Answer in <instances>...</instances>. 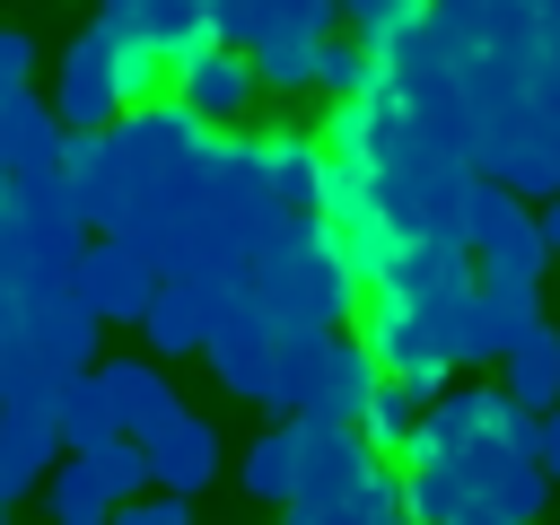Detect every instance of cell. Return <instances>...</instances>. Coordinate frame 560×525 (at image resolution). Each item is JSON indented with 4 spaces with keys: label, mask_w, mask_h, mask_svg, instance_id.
<instances>
[{
    "label": "cell",
    "mask_w": 560,
    "mask_h": 525,
    "mask_svg": "<svg viewBox=\"0 0 560 525\" xmlns=\"http://www.w3.org/2000/svg\"><path fill=\"white\" fill-rule=\"evenodd\" d=\"M420 411H429V394H420V385H402V376H376V394H368V411H359V438H368L376 455H411V438H420Z\"/></svg>",
    "instance_id": "cell-20"
},
{
    "label": "cell",
    "mask_w": 560,
    "mask_h": 525,
    "mask_svg": "<svg viewBox=\"0 0 560 525\" xmlns=\"http://www.w3.org/2000/svg\"><path fill=\"white\" fill-rule=\"evenodd\" d=\"M262 175L289 219H324V131H262Z\"/></svg>",
    "instance_id": "cell-13"
},
{
    "label": "cell",
    "mask_w": 560,
    "mask_h": 525,
    "mask_svg": "<svg viewBox=\"0 0 560 525\" xmlns=\"http://www.w3.org/2000/svg\"><path fill=\"white\" fill-rule=\"evenodd\" d=\"M262 96V70H254V52L245 44H201L192 61H175V105H192L210 131H228V122H245V105Z\"/></svg>",
    "instance_id": "cell-8"
},
{
    "label": "cell",
    "mask_w": 560,
    "mask_h": 525,
    "mask_svg": "<svg viewBox=\"0 0 560 525\" xmlns=\"http://www.w3.org/2000/svg\"><path fill=\"white\" fill-rule=\"evenodd\" d=\"M96 368H105V385H114V411H122V438H158V429H166V420L184 411L158 359H96Z\"/></svg>",
    "instance_id": "cell-14"
},
{
    "label": "cell",
    "mask_w": 560,
    "mask_h": 525,
    "mask_svg": "<svg viewBox=\"0 0 560 525\" xmlns=\"http://www.w3.org/2000/svg\"><path fill=\"white\" fill-rule=\"evenodd\" d=\"M262 88H315L324 79V52H332V26H271L262 44H245Z\"/></svg>",
    "instance_id": "cell-18"
},
{
    "label": "cell",
    "mask_w": 560,
    "mask_h": 525,
    "mask_svg": "<svg viewBox=\"0 0 560 525\" xmlns=\"http://www.w3.org/2000/svg\"><path fill=\"white\" fill-rule=\"evenodd\" d=\"M464 245H472L481 280H534V289H542L551 245H542V228H534L525 192H508V184H490V175H481V192H472V210H464Z\"/></svg>",
    "instance_id": "cell-4"
},
{
    "label": "cell",
    "mask_w": 560,
    "mask_h": 525,
    "mask_svg": "<svg viewBox=\"0 0 560 525\" xmlns=\"http://www.w3.org/2000/svg\"><path fill=\"white\" fill-rule=\"evenodd\" d=\"M52 114H61L70 131H105V122H122V114H131V96H122V52H114V35H105L96 18L61 44V70H52Z\"/></svg>",
    "instance_id": "cell-5"
},
{
    "label": "cell",
    "mask_w": 560,
    "mask_h": 525,
    "mask_svg": "<svg viewBox=\"0 0 560 525\" xmlns=\"http://www.w3.org/2000/svg\"><path fill=\"white\" fill-rule=\"evenodd\" d=\"M70 280H79V298H88L105 324H140L166 271H158V262H149L131 236H96V245L79 254V271H70Z\"/></svg>",
    "instance_id": "cell-9"
},
{
    "label": "cell",
    "mask_w": 560,
    "mask_h": 525,
    "mask_svg": "<svg viewBox=\"0 0 560 525\" xmlns=\"http://www.w3.org/2000/svg\"><path fill=\"white\" fill-rule=\"evenodd\" d=\"M114 490L96 481V464L88 455H70V464H52V481H44V516L52 525H114Z\"/></svg>",
    "instance_id": "cell-21"
},
{
    "label": "cell",
    "mask_w": 560,
    "mask_h": 525,
    "mask_svg": "<svg viewBox=\"0 0 560 525\" xmlns=\"http://www.w3.org/2000/svg\"><path fill=\"white\" fill-rule=\"evenodd\" d=\"M88 464H96V481H105L114 499H140V490H158V472H149V446H140V438H105Z\"/></svg>",
    "instance_id": "cell-25"
},
{
    "label": "cell",
    "mask_w": 560,
    "mask_h": 525,
    "mask_svg": "<svg viewBox=\"0 0 560 525\" xmlns=\"http://www.w3.org/2000/svg\"><path fill=\"white\" fill-rule=\"evenodd\" d=\"M114 525H192V499L184 490H140L114 508Z\"/></svg>",
    "instance_id": "cell-26"
},
{
    "label": "cell",
    "mask_w": 560,
    "mask_h": 525,
    "mask_svg": "<svg viewBox=\"0 0 560 525\" xmlns=\"http://www.w3.org/2000/svg\"><path fill=\"white\" fill-rule=\"evenodd\" d=\"M245 298H254L280 332H341L368 289H359V271H350V254L332 245L324 219H289V228H271V236L254 245Z\"/></svg>",
    "instance_id": "cell-1"
},
{
    "label": "cell",
    "mask_w": 560,
    "mask_h": 525,
    "mask_svg": "<svg viewBox=\"0 0 560 525\" xmlns=\"http://www.w3.org/2000/svg\"><path fill=\"white\" fill-rule=\"evenodd\" d=\"M280 324L236 289V306L219 315V332H210V376L236 394V402H271V385H280Z\"/></svg>",
    "instance_id": "cell-7"
},
{
    "label": "cell",
    "mask_w": 560,
    "mask_h": 525,
    "mask_svg": "<svg viewBox=\"0 0 560 525\" xmlns=\"http://www.w3.org/2000/svg\"><path fill=\"white\" fill-rule=\"evenodd\" d=\"M0 525H9V499H0Z\"/></svg>",
    "instance_id": "cell-32"
},
{
    "label": "cell",
    "mask_w": 560,
    "mask_h": 525,
    "mask_svg": "<svg viewBox=\"0 0 560 525\" xmlns=\"http://www.w3.org/2000/svg\"><path fill=\"white\" fill-rule=\"evenodd\" d=\"M236 289H245V280H201V271L158 280V298H149V315H140V341H149L158 359H192V350H210V332H219V315L236 306Z\"/></svg>",
    "instance_id": "cell-6"
},
{
    "label": "cell",
    "mask_w": 560,
    "mask_h": 525,
    "mask_svg": "<svg viewBox=\"0 0 560 525\" xmlns=\"http://www.w3.org/2000/svg\"><path fill=\"white\" fill-rule=\"evenodd\" d=\"M149 446V472H158V490H184V499H201L210 481H219V429L201 420V411H175L158 438H140Z\"/></svg>",
    "instance_id": "cell-12"
},
{
    "label": "cell",
    "mask_w": 560,
    "mask_h": 525,
    "mask_svg": "<svg viewBox=\"0 0 560 525\" xmlns=\"http://www.w3.org/2000/svg\"><path fill=\"white\" fill-rule=\"evenodd\" d=\"M499 385H508L525 411H551V402H560V324H551V315L499 350Z\"/></svg>",
    "instance_id": "cell-16"
},
{
    "label": "cell",
    "mask_w": 560,
    "mask_h": 525,
    "mask_svg": "<svg viewBox=\"0 0 560 525\" xmlns=\"http://www.w3.org/2000/svg\"><path fill=\"white\" fill-rule=\"evenodd\" d=\"M455 525H516V516H490V508H481V516H455Z\"/></svg>",
    "instance_id": "cell-31"
},
{
    "label": "cell",
    "mask_w": 560,
    "mask_h": 525,
    "mask_svg": "<svg viewBox=\"0 0 560 525\" xmlns=\"http://www.w3.org/2000/svg\"><path fill=\"white\" fill-rule=\"evenodd\" d=\"M481 315H490V341L508 350L516 332L542 324V289H534V280H481Z\"/></svg>",
    "instance_id": "cell-24"
},
{
    "label": "cell",
    "mask_w": 560,
    "mask_h": 525,
    "mask_svg": "<svg viewBox=\"0 0 560 525\" xmlns=\"http://www.w3.org/2000/svg\"><path fill=\"white\" fill-rule=\"evenodd\" d=\"M534 455H542V472H551V481H560V402H551V411H542V446H534Z\"/></svg>",
    "instance_id": "cell-28"
},
{
    "label": "cell",
    "mask_w": 560,
    "mask_h": 525,
    "mask_svg": "<svg viewBox=\"0 0 560 525\" xmlns=\"http://www.w3.org/2000/svg\"><path fill=\"white\" fill-rule=\"evenodd\" d=\"M26 79H35V44H26L18 26H0V96H18Z\"/></svg>",
    "instance_id": "cell-27"
},
{
    "label": "cell",
    "mask_w": 560,
    "mask_h": 525,
    "mask_svg": "<svg viewBox=\"0 0 560 525\" xmlns=\"http://www.w3.org/2000/svg\"><path fill=\"white\" fill-rule=\"evenodd\" d=\"M534 228H542V245L560 254V192H551V201H534Z\"/></svg>",
    "instance_id": "cell-29"
},
{
    "label": "cell",
    "mask_w": 560,
    "mask_h": 525,
    "mask_svg": "<svg viewBox=\"0 0 560 525\" xmlns=\"http://www.w3.org/2000/svg\"><path fill=\"white\" fill-rule=\"evenodd\" d=\"M298 446H306V420H289V411L245 446V499L254 508H289L298 499Z\"/></svg>",
    "instance_id": "cell-17"
},
{
    "label": "cell",
    "mask_w": 560,
    "mask_h": 525,
    "mask_svg": "<svg viewBox=\"0 0 560 525\" xmlns=\"http://www.w3.org/2000/svg\"><path fill=\"white\" fill-rule=\"evenodd\" d=\"M61 411H44V402H0V499L18 508V499H35L44 481H52V464H61Z\"/></svg>",
    "instance_id": "cell-11"
},
{
    "label": "cell",
    "mask_w": 560,
    "mask_h": 525,
    "mask_svg": "<svg viewBox=\"0 0 560 525\" xmlns=\"http://www.w3.org/2000/svg\"><path fill=\"white\" fill-rule=\"evenodd\" d=\"M61 175H70V192H79L88 228H114V219H122V175H114V140H105V131H70V140H61Z\"/></svg>",
    "instance_id": "cell-15"
},
{
    "label": "cell",
    "mask_w": 560,
    "mask_h": 525,
    "mask_svg": "<svg viewBox=\"0 0 560 525\" xmlns=\"http://www.w3.org/2000/svg\"><path fill=\"white\" fill-rule=\"evenodd\" d=\"M359 341L376 350L385 376H402V385H420V394H446V376H455V359H446V341H438V315H429L420 298H402V289H368V298H359Z\"/></svg>",
    "instance_id": "cell-3"
},
{
    "label": "cell",
    "mask_w": 560,
    "mask_h": 525,
    "mask_svg": "<svg viewBox=\"0 0 560 525\" xmlns=\"http://www.w3.org/2000/svg\"><path fill=\"white\" fill-rule=\"evenodd\" d=\"M542 52H551V70H560V0H542Z\"/></svg>",
    "instance_id": "cell-30"
},
{
    "label": "cell",
    "mask_w": 560,
    "mask_h": 525,
    "mask_svg": "<svg viewBox=\"0 0 560 525\" xmlns=\"http://www.w3.org/2000/svg\"><path fill=\"white\" fill-rule=\"evenodd\" d=\"M61 438H70V455H96L105 438H122V411H114L105 368H88V376L61 385Z\"/></svg>",
    "instance_id": "cell-19"
},
{
    "label": "cell",
    "mask_w": 560,
    "mask_h": 525,
    "mask_svg": "<svg viewBox=\"0 0 560 525\" xmlns=\"http://www.w3.org/2000/svg\"><path fill=\"white\" fill-rule=\"evenodd\" d=\"M376 464H385V455H376L359 429H341V420H306V446H298V499H289V508H341Z\"/></svg>",
    "instance_id": "cell-10"
},
{
    "label": "cell",
    "mask_w": 560,
    "mask_h": 525,
    "mask_svg": "<svg viewBox=\"0 0 560 525\" xmlns=\"http://www.w3.org/2000/svg\"><path fill=\"white\" fill-rule=\"evenodd\" d=\"M341 0H219V35L228 44H262L271 26H332Z\"/></svg>",
    "instance_id": "cell-22"
},
{
    "label": "cell",
    "mask_w": 560,
    "mask_h": 525,
    "mask_svg": "<svg viewBox=\"0 0 560 525\" xmlns=\"http://www.w3.org/2000/svg\"><path fill=\"white\" fill-rule=\"evenodd\" d=\"M420 18H429V0H341L350 44H368V52H394V44H402Z\"/></svg>",
    "instance_id": "cell-23"
},
{
    "label": "cell",
    "mask_w": 560,
    "mask_h": 525,
    "mask_svg": "<svg viewBox=\"0 0 560 525\" xmlns=\"http://www.w3.org/2000/svg\"><path fill=\"white\" fill-rule=\"evenodd\" d=\"M376 350L359 332H289L280 341V385H271V411L289 420H341L359 429L368 394H376Z\"/></svg>",
    "instance_id": "cell-2"
}]
</instances>
